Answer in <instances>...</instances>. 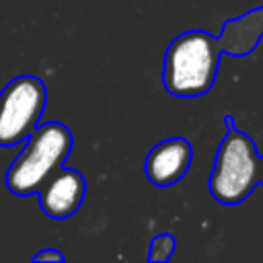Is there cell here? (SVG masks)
<instances>
[{
    "instance_id": "obj_6",
    "label": "cell",
    "mask_w": 263,
    "mask_h": 263,
    "mask_svg": "<svg viewBox=\"0 0 263 263\" xmlns=\"http://www.w3.org/2000/svg\"><path fill=\"white\" fill-rule=\"evenodd\" d=\"M193 148L189 140L175 136L158 142L144 160V173L156 187H171L179 183L189 171Z\"/></svg>"
},
{
    "instance_id": "obj_4",
    "label": "cell",
    "mask_w": 263,
    "mask_h": 263,
    "mask_svg": "<svg viewBox=\"0 0 263 263\" xmlns=\"http://www.w3.org/2000/svg\"><path fill=\"white\" fill-rule=\"evenodd\" d=\"M47 105V88L41 78L23 74L0 90V146L21 144L39 125Z\"/></svg>"
},
{
    "instance_id": "obj_1",
    "label": "cell",
    "mask_w": 263,
    "mask_h": 263,
    "mask_svg": "<svg viewBox=\"0 0 263 263\" xmlns=\"http://www.w3.org/2000/svg\"><path fill=\"white\" fill-rule=\"evenodd\" d=\"M263 39V6H257L222 25L220 37L203 29H191L177 35L162 60V84L168 95L191 99L205 95L216 78L220 58H245L255 51Z\"/></svg>"
},
{
    "instance_id": "obj_9",
    "label": "cell",
    "mask_w": 263,
    "mask_h": 263,
    "mask_svg": "<svg viewBox=\"0 0 263 263\" xmlns=\"http://www.w3.org/2000/svg\"><path fill=\"white\" fill-rule=\"evenodd\" d=\"M259 183L263 185V156H261V175H259Z\"/></svg>"
},
{
    "instance_id": "obj_5",
    "label": "cell",
    "mask_w": 263,
    "mask_h": 263,
    "mask_svg": "<svg viewBox=\"0 0 263 263\" xmlns=\"http://www.w3.org/2000/svg\"><path fill=\"white\" fill-rule=\"evenodd\" d=\"M37 193L45 216L53 220H66L82 205L86 195V181L78 171L62 166L45 181Z\"/></svg>"
},
{
    "instance_id": "obj_2",
    "label": "cell",
    "mask_w": 263,
    "mask_h": 263,
    "mask_svg": "<svg viewBox=\"0 0 263 263\" xmlns=\"http://www.w3.org/2000/svg\"><path fill=\"white\" fill-rule=\"evenodd\" d=\"M72 132L60 121L37 125L6 171V187L14 195H33L45 181L64 166L72 150Z\"/></svg>"
},
{
    "instance_id": "obj_7",
    "label": "cell",
    "mask_w": 263,
    "mask_h": 263,
    "mask_svg": "<svg viewBox=\"0 0 263 263\" xmlns=\"http://www.w3.org/2000/svg\"><path fill=\"white\" fill-rule=\"evenodd\" d=\"M175 247H177V242H175V236L171 232H162V234L154 236L152 242H150L148 261H154V263H162V261L166 263V261H171V257L175 253Z\"/></svg>"
},
{
    "instance_id": "obj_8",
    "label": "cell",
    "mask_w": 263,
    "mask_h": 263,
    "mask_svg": "<svg viewBox=\"0 0 263 263\" xmlns=\"http://www.w3.org/2000/svg\"><path fill=\"white\" fill-rule=\"evenodd\" d=\"M66 257L58 251V249H41L39 253H35L33 255V261L35 263H39V261H58V263H62Z\"/></svg>"
},
{
    "instance_id": "obj_3",
    "label": "cell",
    "mask_w": 263,
    "mask_h": 263,
    "mask_svg": "<svg viewBox=\"0 0 263 263\" xmlns=\"http://www.w3.org/2000/svg\"><path fill=\"white\" fill-rule=\"evenodd\" d=\"M261 156L255 142L236 125L226 129L210 173L208 189L212 197L224 205L245 201L259 185Z\"/></svg>"
}]
</instances>
